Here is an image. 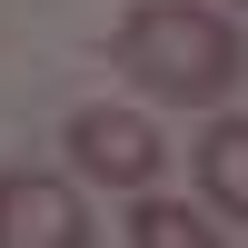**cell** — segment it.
I'll return each instance as SVG.
<instances>
[{
  "label": "cell",
  "mask_w": 248,
  "mask_h": 248,
  "mask_svg": "<svg viewBox=\"0 0 248 248\" xmlns=\"http://www.w3.org/2000/svg\"><path fill=\"white\" fill-rule=\"evenodd\" d=\"M109 60H119V70H129L149 99L209 109V99H229V90H238V70H248V40H238L218 10H199V0H139V10L119 20Z\"/></svg>",
  "instance_id": "6da1fadb"
},
{
  "label": "cell",
  "mask_w": 248,
  "mask_h": 248,
  "mask_svg": "<svg viewBox=\"0 0 248 248\" xmlns=\"http://www.w3.org/2000/svg\"><path fill=\"white\" fill-rule=\"evenodd\" d=\"M70 159L90 179H109V189H149L159 159H169V139H159L139 109H70Z\"/></svg>",
  "instance_id": "7a4b0ae2"
},
{
  "label": "cell",
  "mask_w": 248,
  "mask_h": 248,
  "mask_svg": "<svg viewBox=\"0 0 248 248\" xmlns=\"http://www.w3.org/2000/svg\"><path fill=\"white\" fill-rule=\"evenodd\" d=\"M0 248H90V218H79L70 179H40V169L0 179Z\"/></svg>",
  "instance_id": "3957f363"
},
{
  "label": "cell",
  "mask_w": 248,
  "mask_h": 248,
  "mask_svg": "<svg viewBox=\"0 0 248 248\" xmlns=\"http://www.w3.org/2000/svg\"><path fill=\"white\" fill-rule=\"evenodd\" d=\"M199 189H209V209L229 229H248V119H218L199 139Z\"/></svg>",
  "instance_id": "277c9868"
},
{
  "label": "cell",
  "mask_w": 248,
  "mask_h": 248,
  "mask_svg": "<svg viewBox=\"0 0 248 248\" xmlns=\"http://www.w3.org/2000/svg\"><path fill=\"white\" fill-rule=\"evenodd\" d=\"M129 238H139V248H218V218H199V209H179V199L139 189V209H129Z\"/></svg>",
  "instance_id": "5b68a950"
}]
</instances>
